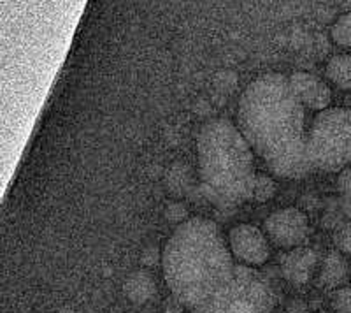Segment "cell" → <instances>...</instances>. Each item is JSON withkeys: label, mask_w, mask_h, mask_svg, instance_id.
Here are the masks:
<instances>
[{"label": "cell", "mask_w": 351, "mask_h": 313, "mask_svg": "<svg viewBox=\"0 0 351 313\" xmlns=\"http://www.w3.org/2000/svg\"><path fill=\"white\" fill-rule=\"evenodd\" d=\"M165 218H167L171 224H183L186 220V208H184L181 202H172L165 209Z\"/></svg>", "instance_id": "cell-18"}, {"label": "cell", "mask_w": 351, "mask_h": 313, "mask_svg": "<svg viewBox=\"0 0 351 313\" xmlns=\"http://www.w3.org/2000/svg\"><path fill=\"white\" fill-rule=\"evenodd\" d=\"M307 155L313 167L325 173H339L351 164V108H327L316 115Z\"/></svg>", "instance_id": "cell-4"}, {"label": "cell", "mask_w": 351, "mask_h": 313, "mask_svg": "<svg viewBox=\"0 0 351 313\" xmlns=\"http://www.w3.org/2000/svg\"><path fill=\"white\" fill-rule=\"evenodd\" d=\"M325 74L341 90H351V56L335 55L327 62Z\"/></svg>", "instance_id": "cell-12"}, {"label": "cell", "mask_w": 351, "mask_h": 313, "mask_svg": "<svg viewBox=\"0 0 351 313\" xmlns=\"http://www.w3.org/2000/svg\"><path fill=\"white\" fill-rule=\"evenodd\" d=\"M334 243L341 253L351 255V220L337 225L334 231Z\"/></svg>", "instance_id": "cell-16"}, {"label": "cell", "mask_w": 351, "mask_h": 313, "mask_svg": "<svg viewBox=\"0 0 351 313\" xmlns=\"http://www.w3.org/2000/svg\"><path fill=\"white\" fill-rule=\"evenodd\" d=\"M332 308L335 313H351V286H343L332 294Z\"/></svg>", "instance_id": "cell-17"}, {"label": "cell", "mask_w": 351, "mask_h": 313, "mask_svg": "<svg viewBox=\"0 0 351 313\" xmlns=\"http://www.w3.org/2000/svg\"><path fill=\"white\" fill-rule=\"evenodd\" d=\"M237 121L253 152L278 176L295 180L313 169L304 106L283 74L267 73L247 84L239 99Z\"/></svg>", "instance_id": "cell-1"}, {"label": "cell", "mask_w": 351, "mask_h": 313, "mask_svg": "<svg viewBox=\"0 0 351 313\" xmlns=\"http://www.w3.org/2000/svg\"><path fill=\"white\" fill-rule=\"evenodd\" d=\"M348 275H350V269H348L346 259L341 255V252H330L319 269L318 283L322 289H339L346 283Z\"/></svg>", "instance_id": "cell-11"}, {"label": "cell", "mask_w": 351, "mask_h": 313, "mask_svg": "<svg viewBox=\"0 0 351 313\" xmlns=\"http://www.w3.org/2000/svg\"><path fill=\"white\" fill-rule=\"evenodd\" d=\"M293 305H295V308H293V306H290V313H302L304 308H306V306H304V303L299 301V299H295V301H293Z\"/></svg>", "instance_id": "cell-21"}, {"label": "cell", "mask_w": 351, "mask_h": 313, "mask_svg": "<svg viewBox=\"0 0 351 313\" xmlns=\"http://www.w3.org/2000/svg\"><path fill=\"white\" fill-rule=\"evenodd\" d=\"M337 189H339L341 196V208H343L344 215L351 218V164L341 171Z\"/></svg>", "instance_id": "cell-15"}, {"label": "cell", "mask_w": 351, "mask_h": 313, "mask_svg": "<svg viewBox=\"0 0 351 313\" xmlns=\"http://www.w3.org/2000/svg\"><path fill=\"white\" fill-rule=\"evenodd\" d=\"M318 313H328V312H318Z\"/></svg>", "instance_id": "cell-22"}, {"label": "cell", "mask_w": 351, "mask_h": 313, "mask_svg": "<svg viewBox=\"0 0 351 313\" xmlns=\"http://www.w3.org/2000/svg\"><path fill=\"white\" fill-rule=\"evenodd\" d=\"M276 194V183L272 178L265 176V174H256L255 183H253L252 199L258 202H267L272 199Z\"/></svg>", "instance_id": "cell-14"}, {"label": "cell", "mask_w": 351, "mask_h": 313, "mask_svg": "<svg viewBox=\"0 0 351 313\" xmlns=\"http://www.w3.org/2000/svg\"><path fill=\"white\" fill-rule=\"evenodd\" d=\"M318 255L315 250L297 246L291 248L281 261V271L283 277L287 278L293 286H304L313 278V273L316 269Z\"/></svg>", "instance_id": "cell-9"}, {"label": "cell", "mask_w": 351, "mask_h": 313, "mask_svg": "<svg viewBox=\"0 0 351 313\" xmlns=\"http://www.w3.org/2000/svg\"><path fill=\"white\" fill-rule=\"evenodd\" d=\"M184 305L178 299V297L172 296L167 303H165V313H181L183 312Z\"/></svg>", "instance_id": "cell-20"}, {"label": "cell", "mask_w": 351, "mask_h": 313, "mask_svg": "<svg viewBox=\"0 0 351 313\" xmlns=\"http://www.w3.org/2000/svg\"><path fill=\"white\" fill-rule=\"evenodd\" d=\"M274 294L250 266H236L232 277L193 313H271Z\"/></svg>", "instance_id": "cell-5"}, {"label": "cell", "mask_w": 351, "mask_h": 313, "mask_svg": "<svg viewBox=\"0 0 351 313\" xmlns=\"http://www.w3.org/2000/svg\"><path fill=\"white\" fill-rule=\"evenodd\" d=\"M230 253L246 266H262L271 257L269 237L253 224H237L228 233Z\"/></svg>", "instance_id": "cell-7"}, {"label": "cell", "mask_w": 351, "mask_h": 313, "mask_svg": "<svg viewBox=\"0 0 351 313\" xmlns=\"http://www.w3.org/2000/svg\"><path fill=\"white\" fill-rule=\"evenodd\" d=\"M160 261V253L155 246H149V248L144 250L143 257H141V262L144 264V268H155Z\"/></svg>", "instance_id": "cell-19"}, {"label": "cell", "mask_w": 351, "mask_h": 313, "mask_svg": "<svg viewBox=\"0 0 351 313\" xmlns=\"http://www.w3.org/2000/svg\"><path fill=\"white\" fill-rule=\"evenodd\" d=\"M123 292L134 305H146L156 296V281L148 269H137L125 280Z\"/></svg>", "instance_id": "cell-10"}, {"label": "cell", "mask_w": 351, "mask_h": 313, "mask_svg": "<svg viewBox=\"0 0 351 313\" xmlns=\"http://www.w3.org/2000/svg\"><path fill=\"white\" fill-rule=\"evenodd\" d=\"M234 262L218 225L208 218L180 224L165 243L162 269L172 296L197 308L234 273Z\"/></svg>", "instance_id": "cell-2"}, {"label": "cell", "mask_w": 351, "mask_h": 313, "mask_svg": "<svg viewBox=\"0 0 351 313\" xmlns=\"http://www.w3.org/2000/svg\"><path fill=\"white\" fill-rule=\"evenodd\" d=\"M288 81L304 108H309L313 111H324L328 108L332 101V92L324 80L306 71H299L291 74Z\"/></svg>", "instance_id": "cell-8"}, {"label": "cell", "mask_w": 351, "mask_h": 313, "mask_svg": "<svg viewBox=\"0 0 351 313\" xmlns=\"http://www.w3.org/2000/svg\"><path fill=\"white\" fill-rule=\"evenodd\" d=\"M263 231L269 241L280 248H297L307 240L309 220L299 208H281L271 213L263 222Z\"/></svg>", "instance_id": "cell-6"}, {"label": "cell", "mask_w": 351, "mask_h": 313, "mask_svg": "<svg viewBox=\"0 0 351 313\" xmlns=\"http://www.w3.org/2000/svg\"><path fill=\"white\" fill-rule=\"evenodd\" d=\"M200 180L219 208H236L252 199L255 183L253 150L239 127L215 118L204 125L197 141Z\"/></svg>", "instance_id": "cell-3"}, {"label": "cell", "mask_w": 351, "mask_h": 313, "mask_svg": "<svg viewBox=\"0 0 351 313\" xmlns=\"http://www.w3.org/2000/svg\"><path fill=\"white\" fill-rule=\"evenodd\" d=\"M332 40L341 48H351V11L339 16L330 28Z\"/></svg>", "instance_id": "cell-13"}]
</instances>
